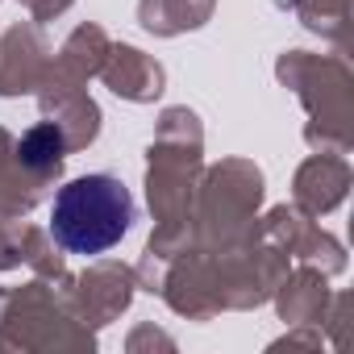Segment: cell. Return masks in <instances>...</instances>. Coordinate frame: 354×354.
Returning a JSON list of instances; mask_svg holds the SVG:
<instances>
[{"label": "cell", "instance_id": "1", "mask_svg": "<svg viewBox=\"0 0 354 354\" xmlns=\"http://www.w3.org/2000/svg\"><path fill=\"white\" fill-rule=\"evenodd\" d=\"M129 221L133 196L117 175H80L50 209V234L67 254H104L129 234Z\"/></svg>", "mask_w": 354, "mask_h": 354}]
</instances>
